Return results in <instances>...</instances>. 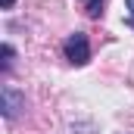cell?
Listing matches in <instances>:
<instances>
[{"mask_svg":"<svg viewBox=\"0 0 134 134\" xmlns=\"http://www.w3.org/2000/svg\"><path fill=\"white\" fill-rule=\"evenodd\" d=\"M84 3V13L91 16V19H100L103 16V6H106V0H81Z\"/></svg>","mask_w":134,"mask_h":134,"instance_id":"cell-3","label":"cell"},{"mask_svg":"<svg viewBox=\"0 0 134 134\" xmlns=\"http://www.w3.org/2000/svg\"><path fill=\"white\" fill-rule=\"evenodd\" d=\"M63 53H66V59L72 66H87L91 63V41H87V34L84 31H72L63 41Z\"/></svg>","mask_w":134,"mask_h":134,"instance_id":"cell-1","label":"cell"},{"mask_svg":"<svg viewBox=\"0 0 134 134\" xmlns=\"http://www.w3.org/2000/svg\"><path fill=\"white\" fill-rule=\"evenodd\" d=\"M125 3H128V25L134 28V0H125Z\"/></svg>","mask_w":134,"mask_h":134,"instance_id":"cell-5","label":"cell"},{"mask_svg":"<svg viewBox=\"0 0 134 134\" xmlns=\"http://www.w3.org/2000/svg\"><path fill=\"white\" fill-rule=\"evenodd\" d=\"M22 109H25V94L16 91L13 84H3V87H0V112H3V119L13 122Z\"/></svg>","mask_w":134,"mask_h":134,"instance_id":"cell-2","label":"cell"},{"mask_svg":"<svg viewBox=\"0 0 134 134\" xmlns=\"http://www.w3.org/2000/svg\"><path fill=\"white\" fill-rule=\"evenodd\" d=\"M16 6V0H3V9H13Z\"/></svg>","mask_w":134,"mask_h":134,"instance_id":"cell-6","label":"cell"},{"mask_svg":"<svg viewBox=\"0 0 134 134\" xmlns=\"http://www.w3.org/2000/svg\"><path fill=\"white\" fill-rule=\"evenodd\" d=\"M0 53H3V75H9V69H13V56H16V50H13L9 44H3V47H0Z\"/></svg>","mask_w":134,"mask_h":134,"instance_id":"cell-4","label":"cell"}]
</instances>
